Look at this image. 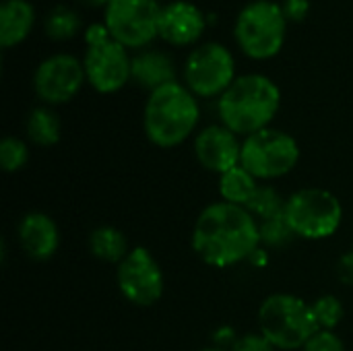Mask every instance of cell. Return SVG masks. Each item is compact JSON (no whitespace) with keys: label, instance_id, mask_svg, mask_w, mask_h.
<instances>
[{"label":"cell","instance_id":"1","mask_svg":"<svg viewBox=\"0 0 353 351\" xmlns=\"http://www.w3.org/2000/svg\"><path fill=\"white\" fill-rule=\"evenodd\" d=\"M190 244L205 265L230 269L261 248V225L246 207L217 201L199 213Z\"/></svg>","mask_w":353,"mask_h":351},{"label":"cell","instance_id":"2","mask_svg":"<svg viewBox=\"0 0 353 351\" xmlns=\"http://www.w3.org/2000/svg\"><path fill=\"white\" fill-rule=\"evenodd\" d=\"M281 108V89L261 72L238 74L217 99V116L238 137H250L271 126Z\"/></svg>","mask_w":353,"mask_h":351},{"label":"cell","instance_id":"3","mask_svg":"<svg viewBox=\"0 0 353 351\" xmlns=\"http://www.w3.org/2000/svg\"><path fill=\"white\" fill-rule=\"evenodd\" d=\"M201 120L199 97L180 81L168 83L147 95L143 130L159 149H174L194 134Z\"/></svg>","mask_w":353,"mask_h":351},{"label":"cell","instance_id":"4","mask_svg":"<svg viewBox=\"0 0 353 351\" xmlns=\"http://www.w3.org/2000/svg\"><path fill=\"white\" fill-rule=\"evenodd\" d=\"M319 331L312 304L294 294H271L259 308V333L277 350H302Z\"/></svg>","mask_w":353,"mask_h":351},{"label":"cell","instance_id":"5","mask_svg":"<svg viewBox=\"0 0 353 351\" xmlns=\"http://www.w3.org/2000/svg\"><path fill=\"white\" fill-rule=\"evenodd\" d=\"M288 19L275 0H250L244 4L234 23V39L244 56L252 60H269L277 56L285 43Z\"/></svg>","mask_w":353,"mask_h":351},{"label":"cell","instance_id":"6","mask_svg":"<svg viewBox=\"0 0 353 351\" xmlns=\"http://www.w3.org/2000/svg\"><path fill=\"white\" fill-rule=\"evenodd\" d=\"M283 215L298 238L319 242L337 234L343 205L327 188H302L285 201Z\"/></svg>","mask_w":353,"mask_h":351},{"label":"cell","instance_id":"7","mask_svg":"<svg viewBox=\"0 0 353 351\" xmlns=\"http://www.w3.org/2000/svg\"><path fill=\"white\" fill-rule=\"evenodd\" d=\"M298 161L300 145L285 130L269 126L242 141L240 166L248 170L256 180H279L294 172Z\"/></svg>","mask_w":353,"mask_h":351},{"label":"cell","instance_id":"8","mask_svg":"<svg viewBox=\"0 0 353 351\" xmlns=\"http://www.w3.org/2000/svg\"><path fill=\"white\" fill-rule=\"evenodd\" d=\"M236 77V58L221 41H203L194 46L182 66L184 85L199 99H219Z\"/></svg>","mask_w":353,"mask_h":351},{"label":"cell","instance_id":"9","mask_svg":"<svg viewBox=\"0 0 353 351\" xmlns=\"http://www.w3.org/2000/svg\"><path fill=\"white\" fill-rule=\"evenodd\" d=\"M161 6L157 0H110L103 23L116 41L139 52L159 37Z\"/></svg>","mask_w":353,"mask_h":351},{"label":"cell","instance_id":"10","mask_svg":"<svg viewBox=\"0 0 353 351\" xmlns=\"http://www.w3.org/2000/svg\"><path fill=\"white\" fill-rule=\"evenodd\" d=\"M87 83L83 60L68 52L46 56L33 70V91L43 106H62L79 95Z\"/></svg>","mask_w":353,"mask_h":351},{"label":"cell","instance_id":"11","mask_svg":"<svg viewBox=\"0 0 353 351\" xmlns=\"http://www.w3.org/2000/svg\"><path fill=\"white\" fill-rule=\"evenodd\" d=\"M120 294L134 306H153L165 292V277L155 257L145 246H134L116 269Z\"/></svg>","mask_w":353,"mask_h":351},{"label":"cell","instance_id":"12","mask_svg":"<svg viewBox=\"0 0 353 351\" xmlns=\"http://www.w3.org/2000/svg\"><path fill=\"white\" fill-rule=\"evenodd\" d=\"M83 68L87 83L103 95L116 93L132 81L130 50L114 37L95 46H85Z\"/></svg>","mask_w":353,"mask_h":351},{"label":"cell","instance_id":"13","mask_svg":"<svg viewBox=\"0 0 353 351\" xmlns=\"http://www.w3.org/2000/svg\"><path fill=\"white\" fill-rule=\"evenodd\" d=\"M194 155L207 172L221 176L240 166L242 141L221 122L209 124L194 137Z\"/></svg>","mask_w":353,"mask_h":351},{"label":"cell","instance_id":"14","mask_svg":"<svg viewBox=\"0 0 353 351\" xmlns=\"http://www.w3.org/2000/svg\"><path fill=\"white\" fill-rule=\"evenodd\" d=\"M209 17L190 0H172L161 6L159 14V37L176 48L196 43L205 29Z\"/></svg>","mask_w":353,"mask_h":351},{"label":"cell","instance_id":"15","mask_svg":"<svg viewBox=\"0 0 353 351\" xmlns=\"http://www.w3.org/2000/svg\"><path fill=\"white\" fill-rule=\"evenodd\" d=\"M17 240L21 250L33 261H50L60 246V232L56 221L39 211H31L21 217L17 225Z\"/></svg>","mask_w":353,"mask_h":351},{"label":"cell","instance_id":"16","mask_svg":"<svg viewBox=\"0 0 353 351\" xmlns=\"http://www.w3.org/2000/svg\"><path fill=\"white\" fill-rule=\"evenodd\" d=\"M132 81L149 93L178 81L174 58L168 52L155 48L139 50L132 54Z\"/></svg>","mask_w":353,"mask_h":351},{"label":"cell","instance_id":"17","mask_svg":"<svg viewBox=\"0 0 353 351\" xmlns=\"http://www.w3.org/2000/svg\"><path fill=\"white\" fill-rule=\"evenodd\" d=\"M35 25V6L29 0L0 2V46L4 50L23 43Z\"/></svg>","mask_w":353,"mask_h":351},{"label":"cell","instance_id":"18","mask_svg":"<svg viewBox=\"0 0 353 351\" xmlns=\"http://www.w3.org/2000/svg\"><path fill=\"white\" fill-rule=\"evenodd\" d=\"M27 139L37 147H54L62 137V122L50 106H35L25 120Z\"/></svg>","mask_w":353,"mask_h":351},{"label":"cell","instance_id":"19","mask_svg":"<svg viewBox=\"0 0 353 351\" xmlns=\"http://www.w3.org/2000/svg\"><path fill=\"white\" fill-rule=\"evenodd\" d=\"M89 250L95 259L103 263L120 265L130 252L126 236L114 225H99L89 234Z\"/></svg>","mask_w":353,"mask_h":351},{"label":"cell","instance_id":"20","mask_svg":"<svg viewBox=\"0 0 353 351\" xmlns=\"http://www.w3.org/2000/svg\"><path fill=\"white\" fill-rule=\"evenodd\" d=\"M259 186H261L259 180L248 170H244L242 166H238V168H234V170L219 176V197H221V201L238 205V207H246L252 201Z\"/></svg>","mask_w":353,"mask_h":351},{"label":"cell","instance_id":"21","mask_svg":"<svg viewBox=\"0 0 353 351\" xmlns=\"http://www.w3.org/2000/svg\"><path fill=\"white\" fill-rule=\"evenodd\" d=\"M83 31V17L68 4H56L43 17V33L54 41L72 39Z\"/></svg>","mask_w":353,"mask_h":351},{"label":"cell","instance_id":"22","mask_svg":"<svg viewBox=\"0 0 353 351\" xmlns=\"http://www.w3.org/2000/svg\"><path fill=\"white\" fill-rule=\"evenodd\" d=\"M285 201L279 190L271 184H261L259 190L254 192L252 201L246 205V209L259 219V221H267V219H275L279 215H283L285 211Z\"/></svg>","mask_w":353,"mask_h":351},{"label":"cell","instance_id":"23","mask_svg":"<svg viewBox=\"0 0 353 351\" xmlns=\"http://www.w3.org/2000/svg\"><path fill=\"white\" fill-rule=\"evenodd\" d=\"M29 163V147L17 137H4L0 141V168L6 174L21 172Z\"/></svg>","mask_w":353,"mask_h":351},{"label":"cell","instance_id":"24","mask_svg":"<svg viewBox=\"0 0 353 351\" xmlns=\"http://www.w3.org/2000/svg\"><path fill=\"white\" fill-rule=\"evenodd\" d=\"M259 225H261V246L265 248H285L294 238H298L294 230L290 228L285 215L259 221Z\"/></svg>","mask_w":353,"mask_h":351},{"label":"cell","instance_id":"25","mask_svg":"<svg viewBox=\"0 0 353 351\" xmlns=\"http://www.w3.org/2000/svg\"><path fill=\"white\" fill-rule=\"evenodd\" d=\"M312 310L321 331H335V327L343 321L345 308L337 296H321L312 302Z\"/></svg>","mask_w":353,"mask_h":351},{"label":"cell","instance_id":"26","mask_svg":"<svg viewBox=\"0 0 353 351\" xmlns=\"http://www.w3.org/2000/svg\"><path fill=\"white\" fill-rule=\"evenodd\" d=\"M302 351H345V345L335 331H319Z\"/></svg>","mask_w":353,"mask_h":351},{"label":"cell","instance_id":"27","mask_svg":"<svg viewBox=\"0 0 353 351\" xmlns=\"http://www.w3.org/2000/svg\"><path fill=\"white\" fill-rule=\"evenodd\" d=\"M230 351H279L263 333H246L236 339Z\"/></svg>","mask_w":353,"mask_h":351},{"label":"cell","instance_id":"28","mask_svg":"<svg viewBox=\"0 0 353 351\" xmlns=\"http://www.w3.org/2000/svg\"><path fill=\"white\" fill-rule=\"evenodd\" d=\"M281 8H283V14H285L288 21L300 23L310 12V0H283Z\"/></svg>","mask_w":353,"mask_h":351},{"label":"cell","instance_id":"29","mask_svg":"<svg viewBox=\"0 0 353 351\" xmlns=\"http://www.w3.org/2000/svg\"><path fill=\"white\" fill-rule=\"evenodd\" d=\"M83 39H85V46H95V43H101V41H108L112 39V33L110 29L105 27V23H91L85 27L83 31Z\"/></svg>","mask_w":353,"mask_h":351},{"label":"cell","instance_id":"30","mask_svg":"<svg viewBox=\"0 0 353 351\" xmlns=\"http://www.w3.org/2000/svg\"><path fill=\"white\" fill-rule=\"evenodd\" d=\"M337 275H339V279H341L343 283L353 285V246L352 250H347V252L339 259V263H337Z\"/></svg>","mask_w":353,"mask_h":351},{"label":"cell","instance_id":"31","mask_svg":"<svg viewBox=\"0 0 353 351\" xmlns=\"http://www.w3.org/2000/svg\"><path fill=\"white\" fill-rule=\"evenodd\" d=\"M79 2H83L85 6H93V8H105L108 4H110V0H79Z\"/></svg>","mask_w":353,"mask_h":351},{"label":"cell","instance_id":"32","mask_svg":"<svg viewBox=\"0 0 353 351\" xmlns=\"http://www.w3.org/2000/svg\"><path fill=\"white\" fill-rule=\"evenodd\" d=\"M199 351H228V350H221V348H217V345H215V348H205V350H199Z\"/></svg>","mask_w":353,"mask_h":351}]
</instances>
